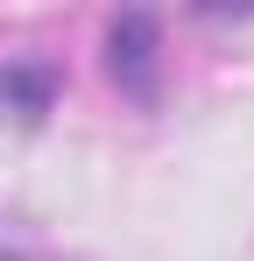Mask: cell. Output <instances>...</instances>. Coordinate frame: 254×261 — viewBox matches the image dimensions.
Segmentation results:
<instances>
[{"instance_id": "1", "label": "cell", "mask_w": 254, "mask_h": 261, "mask_svg": "<svg viewBox=\"0 0 254 261\" xmlns=\"http://www.w3.org/2000/svg\"><path fill=\"white\" fill-rule=\"evenodd\" d=\"M0 261H14V254H0Z\"/></svg>"}]
</instances>
